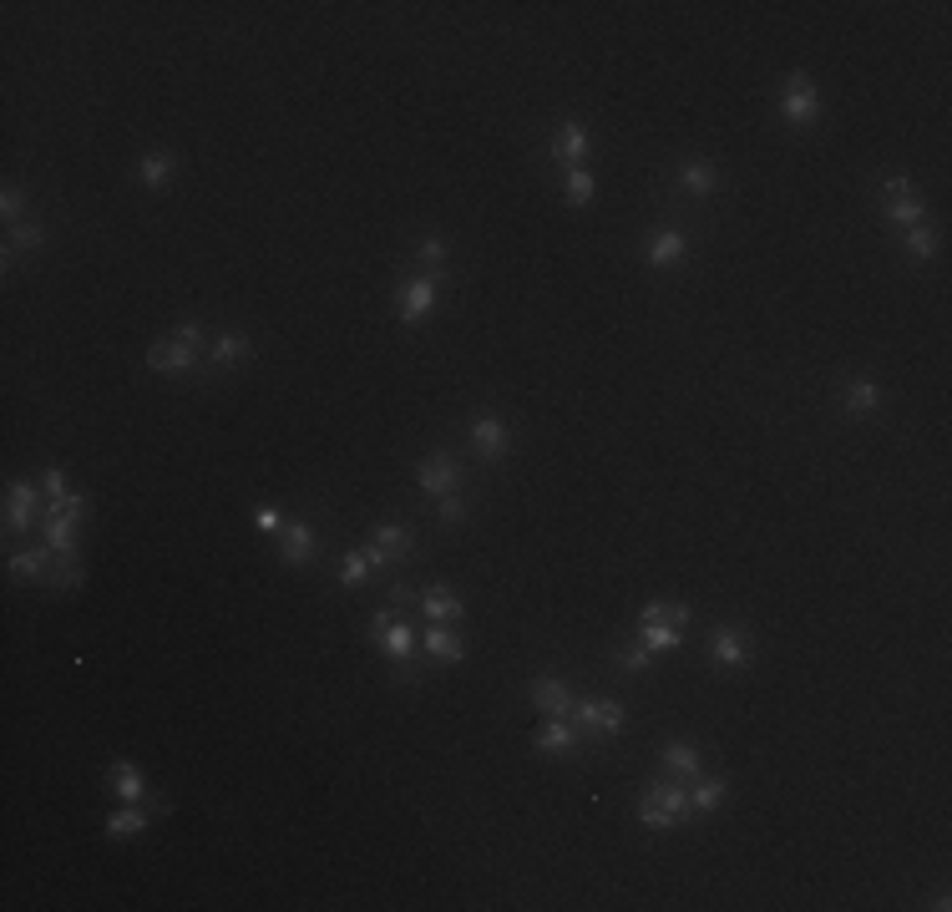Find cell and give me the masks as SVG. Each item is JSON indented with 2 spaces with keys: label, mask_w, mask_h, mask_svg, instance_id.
I'll list each match as a JSON object with an SVG mask.
<instances>
[{
  "label": "cell",
  "mask_w": 952,
  "mask_h": 912,
  "mask_svg": "<svg viewBox=\"0 0 952 912\" xmlns=\"http://www.w3.org/2000/svg\"><path fill=\"white\" fill-rule=\"evenodd\" d=\"M436 304H441V274H416V279L395 284V315H401V325H421Z\"/></svg>",
  "instance_id": "6da1fadb"
},
{
  "label": "cell",
  "mask_w": 952,
  "mask_h": 912,
  "mask_svg": "<svg viewBox=\"0 0 952 912\" xmlns=\"http://www.w3.org/2000/svg\"><path fill=\"white\" fill-rule=\"evenodd\" d=\"M780 117H785L790 127H816V122H821V92H816V82H811L806 71L785 76V92H780Z\"/></svg>",
  "instance_id": "7a4b0ae2"
},
{
  "label": "cell",
  "mask_w": 952,
  "mask_h": 912,
  "mask_svg": "<svg viewBox=\"0 0 952 912\" xmlns=\"http://www.w3.org/2000/svg\"><path fill=\"white\" fill-rule=\"evenodd\" d=\"M370 644L380 649V654H390L395 664L401 659H411V649H416V634L390 614V608H380V614H370Z\"/></svg>",
  "instance_id": "3957f363"
},
{
  "label": "cell",
  "mask_w": 952,
  "mask_h": 912,
  "mask_svg": "<svg viewBox=\"0 0 952 912\" xmlns=\"http://www.w3.org/2000/svg\"><path fill=\"white\" fill-rule=\"evenodd\" d=\"M547 152H552V158H558L563 168H588L593 132H588L583 122H558V127H552V142H547Z\"/></svg>",
  "instance_id": "277c9868"
},
{
  "label": "cell",
  "mask_w": 952,
  "mask_h": 912,
  "mask_svg": "<svg viewBox=\"0 0 952 912\" xmlns=\"http://www.w3.org/2000/svg\"><path fill=\"white\" fill-rule=\"evenodd\" d=\"M573 725L588 735H618L623 730V705L618 700H573Z\"/></svg>",
  "instance_id": "5b68a950"
},
{
  "label": "cell",
  "mask_w": 952,
  "mask_h": 912,
  "mask_svg": "<svg viewBox=\"0 0 952 912\" xmlns=\"http://www.w3.org/2000/svg\"><path fill=\"white\" fill-rule=\"evenodd\" d=\"M471 446L482 451V462H502L507 446H512V426H507L497 411H476V421H471Z\"/></svg>",
  "instance_id": "8992f818"
},
{
  "label": "cell",
  "mask_w": 952,
  "mask_h": 912,
  "mask_svg": "<svg viewBox=\"0 0 952 912\" xmlns=\"http://www.w3.org/2000/svg\"><path fill=\"white\" fill-rule=\"evenodd\" d=\"M274 548H279V563H289V568H304L314 553H320V532H314L309 522H284V532L274 538Z\"/></svg>",
  "instance_id": "52a82bcc"
},
{
  "label": "cell",
  "mask_w": 952,
  "mask_h": 912,
  "mask_svg": "<svg viewBox=\"0 0 952 912\" xmlns=\"http://www.w3.org/2000/svg\"><path fill=\"white\" fill-rule=\"evenodd\" d=\"M416 482H421V492H426V497H446V492H456V487H461V467H456V456H451V451H431L426 462L416 467Z\"/></svg>",
  "instance_id": "ba28073f"
},
{
  "label": "cell",
  "mask_w": 952,
  "mask_h": 912,
  "mask_svg": "<svg viewBox=\"0 0 952 912\" xmlns=\"http://www.w3.org/2000/svg\"><path fill=\"white\" fill-rule=\"evenodd\" d=\"M527 700H532V705H537V710H542L547 720H568V715H573V700H578V695L568 690L563 679L542 674V679H532V684H527Z\"/></svg>",
  "instance_id": "9c48e42d"
},
{
  "label": "cell",
  "mask_w": 952,
  "mask_h": 912,
  "mask_svg": "<svg viewBox=\"0 0 952 912\" xmlns=\"http://www.w3.org/2000/svg\"><path fill=\"white\" fill-rule=\"evenodd\" d=\"M41 487H31V482H11L6 487V527L11 532H31V522L41 517Z\"/></svg>",
  "instance_id": "30bf717a"
},
{
  "label": "cell",
  "mask_w": 952,
  "mask_h": 912,
  "mask_svg": "<svg viewBox=\"0 0 952 912\" xmlns=\"http://www.w3.org/2000/svg\"><path fill=\"white\" fill-rule=\"evenodd\" d=\"M193 365H198V350L183 345V340H173V335L157 340V345L147 350V370H152V375H188Z\"/></svg>",
  "instance_id": "8fae6325"
},
{
  "label": "cell",
  "mask_w": 952,
  "mask_h": 912,
  "mask_svg": "<svg viewBox=\"0 0 952 912\" xmlns=\"http://www.w3.org/2000/svg\"><path fill=\"white\" fill-rule=\"evenodd\" d=\"M882 406H887V391L877 386V380H866V375L846 380V391H841V411L846 416H877Z\"/></svg>",
  "instance_id": "7c38bea8"
},
{
  "label": "cell",
  "mask_w": 952,
  "mask_h": 912,
  "mask_svg": "<svg viewBox=\"0 0 952 912\" xmlns=\"http://www.w3.org/2000/svg\"><path fill=\"white\" fill-rule=\"evenodd\" d=\"M537 755H578L583 750V730L573 720H547L537 735H532Z\"/></svg>",
  "instance_id": "4fadbf2b"
},
{
  "label": "cell",
  "mask_w": 952,
  "mask_h": 912,
  "mask_svg": "<svg viewBox=\"0 0 952 912\" xmlns=\"http://www.w3.org/2000/svg\"><path fill=\"white\" fill-rule=\"evenodd\" d=\"M674 183L684 188V193H694V198H709V193H720V168H714L709 158H684L679 168H674Z\"/></svg>",
  "instance_id": "5bb4252c"
},
{
  "label": "cell",
  "mask_w": 952,
  "mask_h": 912,
  "mask_svg": "<svg viewBox=\"0 0 952 912\" xmlns=\"http://www.w3.org/2000/svg\"><path fill=\"white\" fill-rule=\"evenodd\" d=\"M709 659H714V669H745L755 659V649H750V639L740 629H720L709 639Z\"/></svg>",
  "instance_id": "9a60e30c"
},
{
  "label": "cell",
  "mask_w": 952,
  "mask_h": 912,
  "mask_svg": "<svg viewBox=\"0 0 952 912\" xmlns=\"http://www.w3.org/2000/svg\"><path fill=\"white\" fill-rule=\"evenodd\" d=\"M76 527L82 522L66 517V512H41V538L56 558H76Z\"/></svg>",
  "instance_id": "2e32d148"
},
{
  "label": "cell",
  "mask_w": 952,
  "mask_h": 912,
  "mask_svg": "<svg viewBox=\"0 0 952 912\" xmlns=\"http://www.w3.org/2000/svg\"><path fill=\"white\" fill-rule=\"evenodd\" d=\"M684 259H689V239L679 234V228H664V234H654V244H649V254H644L649 269H679Z\"/></svg>",
  "instance_id": "e0dca14e"
},
{
  "label": "cell",
  "mask_w": 952,
  "mask_h": 912,
  "mask_svg": "<svg viewBox=\"0 0 952 912\" xmlns=\"http://www.w3.org/2000/svg\"><path fill=\"white\" fill-rule=\"evenodd\" d=\"M244 360H249V335H244V330L213 335V345H208V365H213V370H238Z\"/></svg>",
  "instance_id": "ac0fdd59"
},
{
  "label": "cell",
  "mask_w": 952,
  "mask_h": 912,
  "mask_svg": "<svg viewBox=\"0 0 952 912\" xmlns=\"http://www.w3.org/2000/svg\"><path fill=\"white\" fill-rule=\"evenodd\" d=\"M107 786H112V796H122V801H152L147 776L132 766V760H112V766H107Z\"/></svg>",
  "instance_id": "d6986e66"
},
{
  "label": "cell",
  "mask_w": 952,
  "mask_h": 912,
  "mask_svg": "<svg viewBox=\"0 0 952 912\" xmlns=\"http://www.w3.org/2000/svg\"><path fill=\"white\" fill-rule=\"evenodd\" d=\"M147 826H152V806L147 801H127L122 811L107 816V836H112V842H127V836H137Z\"/></svg>",
  "instance_id": "ffe728a7"
},
{
  "label": "cell",
  "mask_w": 952,
  "mask_h": 912,
  "mask_svg": "<svg viewBox=\"0 0 952 912\" xmlns=\"http://www.w3.org/2000/svg\"><path fill=\"white\" fill-rule=\"evenodd\" d=\"M426 659H436V664H461V659H466L461 634H456L451 624H431V629H426Z\"/></svg>",
  "instance_id": "44dd1931"
},
{
  "label": "cell",
  "mask_w": 952,
  "mask_h": 912,
  "mask_svg": "<svg viewBox=\"0 0 952 912\" xmlns=\"http://www.w3.org/2000/svg\"><path fill=\"white\" fill-rule=\"evenodd\" d=\"M421 614H426L431 624H456V619H461V598H456L451 588L436 583V588L421 593Z\"/></svg>",
  "instance_id": "7402d4cb"
},
{
  "label": "cell",
  "mask_w": 952,
  "mask_h": 912,
  "mask_svg": "<svg viewBox=\"0 0 952 912\" xmlns=\"http://www.w3.org/2000/svg\"><path fill=\"white\" fill-rule=\"evenodd\" d=\"M46 244V228L36 223V218H21V223H11V239H6V269L16 264V254H36Z\"/></svg>",
  "instance_id": "603a6c76"
},
{
  "label": "cell",
  "mask_w": 952,
  "mask_h": 912,
  "mask_svg": "<svg viewBox=\"0 0 952 912\" xmlns=\"http://www.w3.org/2000/svg\"><path fill=\"white\" fill-rule=\"evenodd\" d=\"M664 771H669V776H679V781L704 776V766H699V750H694L689 740H669V745H664Z\"/></svg>",
  "instance_id": "cb8c5ba5"
},
{
  "label": "cell",
  "mask_w": 952,
  "mask_h": 912,
  "mask_svg": "<svg viewBox=\"0 0 952 912\" xmlns=\"http://www.w3.org/2000/svg\"><path fill=\"white\" fill-rule=\"evenodd\" d=\"M173 173H178V158H173V152H147V158L137 163V183H142V188H168Z\"/></svg>",
  "instance_id": "d4e9b609"
},
{
  "label": "cell",
  "mask_w": 952,
  "mask_h": 912,
  "mask_svg": "<svg viewBox=\"0 0 952 912\" xmlns=\"http://www.w3.org/2000/svg\"><path fill=\"white\" fill-rule=\"evenodd\" d=\"M730 796V781L725 776H694V791H689V811H720Z\"/></svg>",
  "instance_id": "484cf974"
},
{
  "label": "cell",
  "mask_w": 952,
  "mask_h": 912,
  "mask_svg": "<svg viewBox=\"0 0 952 912\" xmlns=\"http://www.w3.org/2000/svg\"><path fill=\"white\" fill-rule=\"evenodd\" d=\"M46 568H51V548H46V543L11 553V578H16V583H36V578H46Z\"/></svg>",
  "instance_id": "4316f807"
},
{
  "label": "cell",
  "mask_w": 952,
  "mask_h": 912,
  "mask_svg": "<svg viewBox=\"0 0 952 912\" xmlns=\"http://www.w3.org/2000/svg\"><path fill=\"white\" fill-rule=\"evenodd\" d=\"M370 543H380L390 558H411V548H416V543H411V527H395V522H375V527H370Z\"/></svg>",
  "instance_id": "83f0119b"
},
{
  "label": "cell",
  "mask_w": 952,
  "mask_h": 912,
  "mask_svg": "<svg viewBox=\"0 0 952 912\" xmlns=\"http://www.w3.org/2000/svg\"><path fill=\"white\" fill-rule=\"evenodd\" d=\"M639 624H674V629H684V624H689V603H664V598H654V603L639 608Z\"/></svg>",
  "instance_id": "f1b7e54d"
},
{
  "label": "cell",
  "mask_w": 952,
  "mask_h": 912,
  "mask_svg": "<svg viewBox=\"0 0 952 912\" xmlns=\"http://www.w3.org/2000/svg\"><path fill=\"white\" fill-rule=\"evenodd\" d=\"M593 193H598V178H593L588 168H568V173H563V198H568L573 208L593 203Z\"/></svg>",
  "instance_id": "f546056e"
},
{
  "label": "cell",
  "mask_w": 952,
  "mask_h": 912,
  "mask_svg": "<svg viewBox=\"0 0 952 912\" xmlns=\"http://www.w3.org/2000/svg\"><path fill=\"white\" fill-rule=\"evenodd\" d=\"M902 249H907V259H912V264H927V259H937V234H932L927 223H917V228H907Z\"/></svg>",
  "instance_id": "4dcf8cb0"
},
{
  "label": "cell",
  "mask_w": 952,
  "mask_h": 912,
  "mask_svg": "<svg viewBox=\"0 0 952 912\" xmlns=\"http://www.w3.org/2000/svg\"><path fill=\"white\" fill-rule=\"evenodd\" d=\"M922 213H927V208H922L917 193H912V198H892V203H882V218H887V223H902V228H917Z\"/></svg>",
  "instance_id": "1f68e13d"
},
{
  "label": "cell",
  "mask_w": 952,
  "mask_h": 912,
  "mask_svg": "<svg viewBox=\"0 0 952 912\" xmlns=\"http://www.w3.org/2000/svg\"><path fill=\"white\" fill-rule=\"evenodd\" d=\"M639 634H644V649H649V654L679 649V639H684V629H674V624H639Z\"/></svg>",
  "instance_id": "d6a6232c"
},
{
  "label": "cell",
  "mask_w": 952,
  "mask_h": 912,
  "mask_svg": "<svg viewBox=\"0 0 952 912\" xmlns=\"http://www.w3.org/2000/svg\"><path fill=\"white\" fill-rule=\"evenodd\" d=\"M649 796H654V801H659V806H664V811H669L679 826L689 821V791H684V786H654Z\"/></svg>",
  "instance_id": "836d02e7"
},
{
  "label": "cell",
  "mask_w": 952,
  "mask_h": 912,
  "mask_svg": "<svg viewBox=\"0 0 952 912\" xmlns=\"http://www.w3.org/2000/svg\"><path fill=\"white\" fill-rule=\"evenodd\" d=\"M46 578H51V588H82V583H87V568L76 563V558H61Z\"/></svg>",
  "instance_id": "e575fe53"
},
{
  "label": "cell",
  "mask_w": 952,
  "mask_h": 912,
  "mask_svg": "<svg viewBox=\"0 0 952 912\" xmlns=\"http://www.w3.org/2000/svg\"><path fill=\"white\" fill-rule=\"evenodd\" d=\"M365 573H370V558H365V553H345V558H340V588H360Z\"/></svg>",
  "instance_id": "d590c367"
},
{
  "label": "cell",
  "mask_w": 952,
  "mask_h": 912,
  "mask_svg": "<svg viewBox=\"0 0 952 912\" xmlns=\"http://www.w3.org/2000/svg\"><path fill=\"white\" fill-rule=\"evenodd\" d=\"M416 259L441 274V264H446V239H421V244H416Z\"/></svg>",
  "instance_id": "8d00e7d4"
},
{
  "label": "cell",
  "mask_w": 952,
  "mask_h": 912,
  "mask_svg": "<svg viewBox=\"0 0 952 912\" xmlns=\"http://www.w3.org/2000/svg\"><path fill=\"white\" fill-rule=\"evenodd\" d=\"M0 213H6V223H21V218H26V193H21L16 183L0 193Z\"/></svg>",
  "instance_id": "74e56055"
},
{
  "label": "cell",
  "mask_w": 952,
  "mask_h": 912,
  "mask_svg": "<svg viewBox=\"0 0 952 912\" xmlns=\"http://www.w3.org/2000/svg\"><path fill=\"white\" fill-rule=\"evenodd\" d=\"M649 664H654V659H649L644 644H639V649H618V669H623V674H644Z\"/></svg>",
  "instance_id": "f35d334b"
},
{
  "label": "cell",
  "mask_w": 952,
  "mask_h": 912,
  "mask_svg": "<svg viewBox=\"0 0 952 912\" xmlns=\"http://www.w3.org/2000/svg\"><path fill=\"white\" fill-rule=\"evenodd\" d=\"M41 492H46V497H51V507H61V502H66V492H71V487H66V477H61V472H56V467H46V472H41Z\"/></svg>",
  "instance_id": "ab89813d"
},
{
  "label": "cell",
  "mask_w": 952,
  "mask_h": 912,
  "mask_svg": "<svg viewBox=\"0 0 952 912\" xmlns=\"http://www.w3.org/2000/svg\"><path fill=\"white\" fill-rule=\"evenodd\" d=\"M436 517H441V522H451V527H456V522H461V517H466V502H461V497H456V492H446V497H436Z\"/></svg>",
  "instance_id": "60d3db41"
},
{
  "label": "cell",
  "mask_w": 952,
  "mask_h": 912,
  "mask_svg": "<svg viewBox=\"0 0 952 912\" xmlns=\"http://www.w3.org/2000/svg\"><path fill=\"white\" fill-rule=\"evenodd\" d=\"M284 522H289V517H284L279 507H259V512H254V527H259V532H274V538L284 532Z\"/></svg>",
  "instance_id": "b9f144b4"
},
{
  "label": "cell",
  "mask_w": 952,
  "mask_h": 912,
  "mask_svg": "<svg viewBox=\"0 0 952 912\" xmlns=\"http://www.w3.org/2000/svg\"><path fill=\"white\" fill-rule=\"evenodd\" d=\"M87 507H92V502H87V492H66V502H61V507H46V512H66V517L82 522V517H87Z\"/></svg>",
  "instance_id": "7bdbcfd3"
},
{
  "label": "cell",
  "mask_w": 952,
  "mask_h": 912,
  "mask_svg": "<svg viewBox=\"0 0 952 912\" xmlns=\"http://www.w3.org/2000/svg\"><path fill=\"white\" fill-rule=\"evenodd\" d=\"M882 198H887V203H892V198H912V178H902V173L882 178Z\"/></svg>",
  "instance_id": "ee69618b"
},
{
  "label": "cell",
  "mask_w": 952,
  "mask_h": 912,
  "mask_svg": "<svg viewBox=\"0 0 952 912\" xmlns=\"http://www.w3.org/2000/svg\"><path fill=\"white\" fill-rule=\"evenodd\" d=\"M173 340H183V345L203 350V325H198V320H193V325H178V330H173Z\"/></svg>",
  "instance_id": "f6af8a7d"
},
{
  "label": "cell",
  "mask_w": 952,
  "mask_h": 912,
  "mask_svg": "<svg viewBox=\"0 0 952 912\" xmlns=\"http://www.w3.org/2000/svg\"><path fill=\"white\" fill-rule=\"evenodd\" d=\"M360 553H365V558H370V568H390V553H385V548H380V543H365V548H360Z\"/></svg>",
  "instance_id": "bcb514c9"
}]
</instances>
